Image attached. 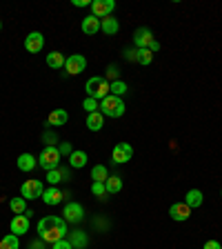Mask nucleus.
<instances>
[{"mask_svg": "<svg viewBox=\"0 0 222 249\" xmlns=\"http://www.w3.org/2000/svg\"><path fill=\"white\" fill-rule=\"evenodd\" d=\"M38 233H40V238L47 240V243H58L63 240L64 236L69 233L67 229V220L60 216H45L40 218V223H38Z\"/></svg>", "mask_w": 222, "mask_h": 249, "instance_id": "1", "label": "nucleus"}, {"mask_svg": "<svg viewBox=\"0 0 222 249\" xmlns=\"http://www.w3.org/2000/svg\"><path fill=\"white\" fill-rule=\"evenodd\" d=\"M85 91H87V98H95V100L100 102L102 98H107V96L111 94L109 80L102 78V76H91V78L85 83Z\"/></svg>", "mask_w": 222, "mask_h": 249, "instance_id": "2", "label": "nucleus"}, {"mask_svg": "<svg viewBox=\"0 0 222 249\" xmlns=\"http://www.w3.org/2000/svg\"><path fill=\"white\" fill-rule=\"evenodd\" d=\"M100 114L105 118H120L125 114V100L118 96H107L100 100Z\"/></svg>", "mask_w": 222, "mask_h": 249, "instance_id": "3", "label": "nucleus"}, {"mask_svg": "<svg viewBox=\"0 0 222 249\" xmlns=\"http://www.w3.org/2000/svg\"><path fill=\"white\" fill-rule=\"evenodd\" d=\"M60 160H63V156H60L58 147H45L43 151H40L38 165H40V169L51 171V169H58L60 167Z\"/></svg>", "mask_w": 222, "mask_h": 249, "instance_id": "4", "label": "nucleus"}, {"mask_svg": "<svg viewBox=\"0 0 222 249\" xmlns=\"http://www.w3.org/2000/svg\"><path fill=\"white\" fill-rule=\"evenodd\" d=\"M43 194H45V185H43V181H38V178H29V181H25L20 187V196L25 198V200L43 198Z\"/></svg>", "mask_w": 222, "mask_h": 249, "instance_id": "5", "label": "nucleus"}, {"mask_svg": "<svg viewBox=\"0 0 222 249\" xmlns=\"http://www.w3.org/2000/svg\"><path fill=\"white\" fill-rule=\"evenodd\" d=\"M85 67H87V58L82 56V53H74V56H69V58L64 60V71H67L69 76L82 74Z\"/></svg>", "mask_w": 222, "mask_h": 249, "instance_id": "6", "label": "nucleus"}, {"mask_svg": "<svg viewBox=\"0 0 222 249\" xmlns=\"http://www.w3.org/2000/svg\"><path fill=\"white\" fill-rule=\"evenodd\" d=\"M113 9H116V2L113 0H94L91 2V16L95 18H109L111 14H113Z\"/></svg>", "mask_w": 222, "mask_h": 249, "instance_id": "7", "label": "nucleus"}, {"mask_svg": "<svg viewBox=\"0 0 222 249\" xmlns=\"http://www.w3.org/2000/svg\"><path fill=\"white\" fill-rule=\"evenodd\" d=\"M63 218L67 220V223H80L82 218H85V209H82V205L80 202H67L63 209Z\"/></svg>", "mask_w": 222, "mask_h": 249, "instance_id": "8", "label": "nucleus"}, {"mask_svg": "<svg viewBox=\"0 0 222 249\" xmlns=\"http://www.w3.org/2000/svg\"><path fill=\"white\" fill-rule=\"evenodd\" d=\"M111 158H113V163H118V165L129 163V160L133 158V147L129 143H118L116 147H113V151H111Z\"/></svg>", "mask_w": 222, "mask_h": 249, "instance_id": "9", "label": "nucleus"}, {"mask_svg": "<svg viewBox=\"0 0 222 249\" xmlns=\"http://www.w3.org/2000/svg\"><path fill=\"white\" fill-rule=\"evenodd\" d=\"M169 216L175 223H185V220L191 218V207L185 205V202H175V205L169 207Z\"/></svg>", "mask_w": 222, "mask_h": 249, "instance_id": "10", "label": "nucleus"}, {"mask_svg": "<svg viewBox=\"0 0 222 249\" xmlns=\"http://www.w3.org/2000/svg\"><path fill=\"white\" fill-rule=\"evenodd\" d=\"M151 43H154V33H151V29H147V27L136 29V33H133V45H136L138 49H149Z\"/></svg>", "mask_w": 222, "mask_h": 249, "instance_id": "11", "label": "nucleus"}, {"mask_svg": "<svg viewBox=\"0 0 222 249\" xmlns=\"http://www.w3.org/2000/svg\"><path fill=\"white\" fill-rule=\"evenodd\" d=\"M43 47H45V36L40 32H32L25 38V49L29 53H40Z\"/></svg>", "mask_w": 222, "mask_h": 249, "instance_id": "12", "label": "nucleus"}, {"mask_svg": "<svg viewBox=\"0 0 222 249\" xmlns=\"http://www.w3.org/2000/svg\"><path fill=\"white\" fill-rule=\"evenodd\" d=\"M11 233H16V236H25L29 232V216L20 214V216H14L11 218V225H9Z\"/></svg>", "mask_w": 222, "mask_h": 249, "instance_id": "13", "label": "nucleus"}, {"mask_svg": "<svg viewBox=\"0 0 222 249\" xmlns=\"http://www.w3.org/2000/svg\"><path fill=\"white\" fill-rule=\"evenodd\" d=\"M16 165H18V169L20 171H33L38 167V158L33 154H20Z\"/></svg>", "mask_w": 222, "mask_h": 249, "instance_id": "14", "label": "nucleus"}, {"mask_svg": "<svg viewBox=\"0 0 222 249\" xmlns=\"http://www.w3.org/2000/svg\"><path fill=\"white\" fill-rule=\"evenodd\" d=\"M205 202V194L200 189H189L185 196V205H189L191 209H198V207Z\"/></svg>", "mask_w": 222, "mask_h": 249, "instance_id": "15", "label": "nucleus"}, {"mask_svg": "<svg viewBox=\"0 0 222 249\" xmlns=\"http://www.w3.org/2000/svg\"><path fill=\"white\" fill-rule=\"evenodd\" d=\"M82 32H85L87 36H95V33L100 32V18H95V16L82 18Z\"/></svg>", "mask_w": 222, "mask_h": 249, "instance_id": "16", "label": "nucleus"}, {"mask_svg": "<svg viewBox=\"0 0 222 249\" xmlns=\"http://www.w3.org/2000/svg\"><path fill=\"white\" fill-rule=\"evenodd\" d=\"M67 120H69V114L64 109H53L47 118V122L51 127H63V125H67Z\"/></svg>", "mask_w": 222, "mask_h": 249, "instance_id": "17", "label": "nucleus"}, {"mask_svg": "<svg viewBox=\"0 0 222 249\" xmlns=\"http://www.w3.org/2000/svg\"><path fill=\"white\" fill-rule=\"evenodd\" d=\"M118 29H120V22H118L113 16L102 18V20H100V32L107 33V36H116Z\"/></svg>", "mask_w": 222, "mask_h": 249, "instance_id": "18", "label": "nucleus"}, {"mask_svg": "<svg viewBox=\"0 0 222 249\" xmlns=\"http://www.w3.org/2000/svg\"><path fill=\"white\" fill-rule=\"evenodd\" d=\"M64 198V194L58 189V187H49V189H45V194H43V200L47 202L49 207H53V205H58L60 200Z\"/></svg>", "mask_w": 222, "mask_h": 249, "instance_id": "19", "label": "nucleus"}, {"mask_svg": "<svg viewBox=\"0 0 222 249\" xmlns=\"http://www.w3.org/2000/svg\"><path fill=\"white\" fill-rule=\"evenodd\" d=\"M87 160H89L87 158V151H82V149H76V151L69 154V165H71L74 169H82L87 165Z\"/></svg>", "mask_w": 222, "mask_h": 249, "instance_id": "20", "label": "nucleus"}, {"mask_svg": "<svg viewBox=\"0 0 222 249\" xmlns=\"http://www.w3.org/2000/svg\"><path fill=\"white\" fill-rule=\"evenodd\" d=\"M102 125H105V116H102L100 112H94L87 116V129H89V132H100Z\"/></svg>", "mask_w": 222, "mask_h": 249, "instance_id": "21", "label": "nucleus"}, {"mask_svg": "<svg viewBox=\"0 0 222 249\" xmlns=\"http://www.w3.org/2000/svg\"><path fill=\"white\" fill-rule=\"evenodd\" d=\"M64 56L60 51H51V53H47V65L51 69H64Z\"/></svg>", "mask_w": 222, "mask_h": 249, "instance_id": "22", "label": "nucleus"}, {"mask_svg": "<svg viewBox=\"0 0 222 249\" xmlns=\"http://www.w3.org/2000/svg\"><path fill=\"white\" fill-rule=\"evenodd\" d=\"M105 187L107 194H118V191H122V178L120 176H109L105 181Z\"/></svg>", "mask_w": 222, "mask_h": 249, "instance_id": "23", "label": "nucleus"}, {"mask_svg": "<svg viewBox=\"0 0 222 249\" xmlns=\"http://www.w3.org/2000/svg\"><path fill=\"white\" fill-rule=\"evenodd\" d=\"M109 91H111V96H125L129 91V85L125 83V80H113V83H109Z\"/></svg>", "mask_w": 222, "mask_h": 249, "instance_id": "24", "label": "nucleus"}, {"mask_svg": "<svg viewBox=\"0 0 222 249\" xmlns=\"http://www.w3.org/2000/svg\"><path fill=\"white\" fill-rule=\"evenodd\" d=\"M109 178V171H107L105 165H95L94 169H91V181L94 183H105Z\"/></svg>", "mask_w": 222, "mask_h": 249, "instance_id": "25", "label": "nucleus"}, {"mask_svg": "<svg viewBox=\"0 0 222 249\" xmlns=\"http://www.w3.org/2000/svg\"><path fill=\"white\" fill-rule=\"evenodd\" d=\"M9 207H11V212L16 214V216H20V214L27 212V200L22 196H16V198H11L9 200Z\"/></svg>", "mask_w": 222, "mask_h": 249, "instance_id": "26", "label": "nucleus"}, {"mask_svg": "<svg viewBox=\"0 0 222 249\" xmlns=\"http://www.w3.org/2000/svg\"><path fill=\"white\" fill-rule=\"evenodd\" d=\"M67 178H69V174H67V171H63V169H60V167H58V169H51V171H47V181L51 183L53 187L58 185L60 181H67Z\"/></svg>", "mask_w": 222, "mask_h": 249, "instance_id": "27", "label": "nucleus"}, {"mask_svg": "<svg viewBox=\"0 0 222 249\" xmlns=\"http://www.w3.org/2000/svg\"><path fill=\"white\" fill-rule=\"evenodd\" d=\"M0 249H20V243H18L16 233H7L5 238L0 240Z\"/></svg>", "mask_w": 222, "mask_h": 249, "instance_id": "28", "label": "nucleus"}, {"mask_svg": "<svg viewBox=\"0 0 222 249\" xmlns=\"http://www.w3.org/2000/svg\"><path fill=\"white\" fill-rule=\"evenodd\" d=\"M151 60H154V53L149 51V49H138V53H136V63L138 65H151Z\"/></svg>", "mask_w": 222, "mask_h": 249, "instance_id": "29", "label": "nucleus"}, {"mask_svg": "<svg viewBox=\"0 0 222 249\" xmlns=\"http://www.w3.org/2000/svg\"><path fill=\"white\" fill-rule=\"evenodd\" d=\"M69 243L74 245V247H85L87 245V236L82 232H71V240Z\"/></svg>", "mask_w": 222, "mask_h": 249, "instance_id": "30", "label": "nucleus"}, {"mask_svg": "<svg viewBox=\"0 0 222 249\" xmlns=\"http://www.w3.org/2000/svg\"><path fill=\"white\" fill-rule=\"evenodd\" d=\"M82 107H85V112H87V114L100 112V102L95 100V98H85V102H82Z\"/></svg>", "mask_w": 222, "mask_h": 249, "instance_id": "31", "label": "nucleus"}, {"mask_svg": "<svg viewBox=\"0 0 222 249\" xmlns=\"http://www.w3.org/2000/svg\"><path fill=\"white\" fill-rule=\"evenodd\" d=\"M91 191H94V196H105L107 194V187H105V183H91Z\"/></svg>", "mask_w": 222, "mask_h": 249, "instance_id": "32", "label": "nucleus"}, {"mask_svg": "<svg viewBox=\"0 0 222 249\" xmlns=\"http://www.w3.org/2000/svg\"><path fill=\"white\" fill-rule=\"evenodd\" d=\"M118 74H120V71H118L116 65H109V67H107V80H111V83H113V80H120Z\"/></svg>", "mask_w": 222, "mask_h": 249, "instance_id": "33", "label": "nucleus"}, {"mask_svg": "<svg viewBox=\"0 0 222 249\" xmlns=\"http://www.w3.org/2000/svg\"><path fill=\"white\" fill-rule=\"evenodd\" d=\"M51 249H74V245L69 243L67 238H63V240H58V243H53Z\"/></svg>", "mask_w": 222, "mask_h": 249, "instance_id": "34", "label": "nucleus"}, {"mask_svg": "<svg viewBox=\"0 0 222 249\" xmlns=\"http://www.w3.org/2000/svg\"><path fill=\"white\" fill-rule=\"evenodd\" d=\"M58 151H60V156H63V154H71V151H74V149H71V145H69V143H63V145H60V147H58Z\"/></svg>", "mask_w": 222, "mask_h": 249, "instance_id": "35", "label": "nucleus"}, {"mask_svg": "<svg viewBox=\"0 0 222 249\" xmlns=\"http://www.w3.org/2000/svg\"><path fill=\"white\" fill-rule=\"evenodd\" d=\"M205 249H222V245L218 240H206L205 243Z\"/></svg>", "mask_w": 222, "mask_h": 249, "instance_id": "36", "label": "nucleus"}, {"mask_svg": "<svg viewBox=\"0 0 222 249\" xmlns=\"http://www.w3.org/2000/svg\"><path fill=\"white\" fill-rule=\"evenodd\" d=\"M136 53H138V49H127V51H125V58L131 60V63H136Z\"/></svg>", "mask_w": 222, "mask_h": 249, "instance_id": "37", "label": "nucleus"}, {"mask_svg": "<svg viewBox=\"0 0 222 249\" xmlns=\"http://www.w3.org/2000/svg\"><path fill=\"white\" fill-rule=\"evenodd\" d=\"M74 7H91L89 0H74Z\"/></svg>", "mask_w": 222, "mask_h": 249, "instance_id": "38", "label": "nucleus"}, {"mask_svg": "<svg viewBox=\"0 0 222 249\" xmlns=\"http://www.w3.org/2000/svg\"><path fill=\"white\" fill-rule=\"evenodd\" d=\"M149 51H151V53H156V51H160V43H158V40H154V43L149 45Z\"/></svg>", "mask_w": 222, "mask_h": 249, "instance_id": "39", "label": "nucleus"}, {"mask_svg": "<svg viewBox=\"0 0 222 249\" xmlns=\"http://www.w3.org/2000/svg\"><path fill=\"white\" fill-rule=\"evenodd\" d=\"M32 249H43V245H40V243H33V245H32Z\"/></svg>", "mask_w": 222, "mask_h": 249, "instance_id": "40", "label": "nucleus"}, {"mask_svg": "<svg viewBox=\"0 0 222 249\" xmlns=\"http://www.w3.org/2000/svg\"><path fill=\"white\" fill-rule=\"evenodd\" d=\"M0 29H2V20H0Z\"/></svg>", "mask_w": 222, "mask_h": 249, "instance_id": "41", "label": "nucleus"}, {"mask_svg": "<svg viewBox=\"0 0 222 249\" xmlns=\"http://www.w3.org/2000/svg\"><path fill=\"white\" fill-rule=\"evenodd\" d=\"M220 196H222V191H220Z\"/></svg>", "mask_w": 222, "mask_h": 249, "instance_id": "42", "label": "nucleus"}]
</instances>
